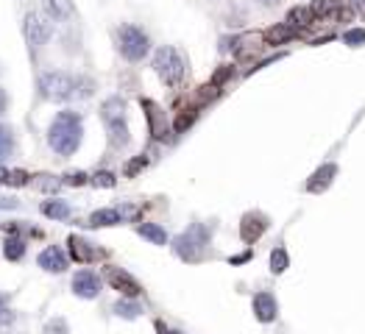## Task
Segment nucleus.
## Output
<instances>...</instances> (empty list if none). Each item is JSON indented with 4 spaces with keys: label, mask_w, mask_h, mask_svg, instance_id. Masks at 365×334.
I'll return each mask as SVG.
<instances>
[{
    "label": "nucleus",
    "mask_w": 365,
    "mask_h": 334,
    "mask_svg": "<svg viewBox=\"0 0 365 334\" xmlns=\"http://www.w3.org/2000/svg\"><path fill=\"white\" fill-rule=\"evenodd\" d=\"M81 137H84V123L70 109L59 112L56 120L48 128V145L59 156H73L78 151V145H81Z\"/></svg>",
    "instance_id": "obj_1"
},
{
    "label": "nucleus",
    "mask_w": 365,
    "mask_h": 334,
    "mask_svg": "<svg viewBox=\"0 0 365 334\" xmlns=\"http://www.w3.org/2000/svg\"><path fill=\"white\" fill-rule=\"evenodd\" d=\"M101 117L106 123V131H109V142L115 148H126L132 134H129V123H126V103L123 98H109L103 100L101 106Z\"/></svg>",
    "instance_id": "obj_2"
},
{
    "label": "nucleus",
    "mask_w": 365,
    "mask_h": 334,
    "mask_svg": "<svg viewBox=\"0 0 365 334\" xmlns=\"http://www.w3.org/2000/svg\"><path fill=\"white\" fill-rule=\"evenodd\" d=\"M78 81L70 73L65 70H51V73H42L39 81H37V89H39V98L45 100H70V98H78Z\"/></svg>",
    "instance_id": "obj_3"
},
{
    "label": "nucleus",
    "mask_w": 365,
    "mask_h": 334,
    "mask_svg": "<svg viewBox=\"0 0 365 334\" xmlns=\"http://www.w3.org/2000/svg\"><path fill=\"white\" fill-rule=\"evenodd\" d=\"M210 237H212V232H210L204 223H193L184 234L176 237L173 250H176V256L184 259V262H198V259H204V253H207Z\"/></svg>",
    "instance_id": "obj_4"
},
{
    "label": "nucleus",
    "mask_w": 365,
    "mask_h": 334,
    "mask_svg": "<svg viewBox=\"0 0 365 334\" xmlns=\"http://www.w3.org/2000/svg\"><path fill=\"white\" fill-rule=\"evenodd\" d=\"M153 70L156 76L162 79L165 86H179L187 76V65L181 59V53L170 45H162L156 53H153Z\"/></svg>",
    "instance_id": "obj_5"
},
{
    "label": "nucleus",
    "mask_w": 365,
    "mask_h": 334,
    "mask_svg": "<svg viewBox=\"0 0 365 334\" xmlns=\"http://www.w3.org/2000/svg\"><path fill=\"white\" fill-rule=\"evenodd\" d=\"M117 51L126 62H143L151 51V39L140 25H120L117 28Z\"/></svg>",
    "instance_id": "obj_6"
},
{
    "label": "nucleus",
    "mask_w": 365,
    "mask_h": 334,
    "mask_svg": "<svg viewBox=\"0 0 365 334\" xmlns=\"http://www.w3.org/2000/svg\"><path fill=\"white\" fill-rule=\"evenodd\" d=\"M51 34H53V22H51L48 17H42L39 11H28V14H25L23 36H25V45H28V53H31V56H37L39 48L48 45Z\"/></svg>",
    "instance_id": "obj_7"
},
{
    "label": "nucleus",
    "mask_w": 365,
    "mask_h": 334,
    "mask_svg": "<svg viewBox=\"0 0 365 334\" xmlns=\"http://www.w3.org/2000/svg\"><path fill=\"white\" fill-rule=\"evenodd\" d=\"M103 276H106V281H109V287L112 290H117L120 295H126V298H137L140 293H143V287H140V281L132 276V273H126L123 267H115V265H106V270H103Z\"/></svg>",
    "instance_id": "obj_8"
},
{
    "label": "nucleus",
    "mask_w": 365,
    "mask_h": 334,
    "mask_svg": "<svg viewBox=\"0 0 365 334\" xmlns=\"http://www.w3.org/2000/svg\"><path fill=\"white\" fill-rule=\"evenodd\" d=\"M137 209L134 206H106V209H98L89 215V226L92 229H101V226H117L129 218H134Z\"/></svg>",
    "instance_id": "obj_9"
},
{
    "label": "nucleus",
    "mask_w": 365,
    "mask_h": 334,
    "mask_svg": "<svg viewBox=\"0 0 365 334\" xmlns=\"http://www.w3.org/2000/svg\"><path fill=\"white\" fill-rule=\"evenodd\" d=\"M73 293L78 298H87V301H92V298H98L101 295V279H98V273H92V270H78L73 276Z\"/></svg>",
    "instance_id": "obj_10"
},
{
    "label": "nucleus",
    "mask_w": 365,
    "mask_h": 334,
    "mask_svg": "<svg viewBox=\"0 0 365 334\" xmlns=\"http://www.w3.org/2000/svg\"><path fill=\"white\" fill-rule=\"evenodd\" d=\"M265 229H268V218L262 212H248L240 220V237H243V243H257L265 234Z\"/></svg>",
    "instance_id": "obj_11"
},
{
    "label": "nucleus",
    "mask_w": 365,
    "mask_h": 334,
    "mask_svg": "<svg viewBox=\"0 0 365 334\" xmlns=\"http://www.w3.org/2000/svg\"><path fill=\"white\" fill-rule=\"evenodd\" d=\"M37 265L42 270H48V273H65L68 270V256H65V250L59 246H48L37 256Z\"/></svg>",
    "instance_id": "obj_12"
},
{
    "label": "nucleus",
    "mask_w": 365,
    "mask_h": 334,
    "mask_svg": "<svg viewBox=\"0 0 365 334\" xmlns=\"http://www.w3.org/2000/svg\"><path fill=\"white\" fill-rule=\"evenodd\" d=\"M254 315H257V321H262V323L276 321V315H279L276 298H274L271 293H257V295H254Z\"/></svg>",
    "instance_id": "obj_13"
},
{
    "label": "nucleus",
    "mask_w": 365,
    "mask_h": 334,
    "mask_svg": "<svg viewBox=\"0 0 365 334\" xmlns=\"http://www.w3.org/2000/svg\"><path fill=\"white\" fill-rule=\"evenodd\" d=\"M143 103V109H146V117H148V126H151V134L156 137V140H162L165 134H167V123H165V112L153 103V100H148V98H143L140 100Z\"/></svg>",
    "instance_id": "obj_14"
},
{
    "label": "nucleus",
    "mask_w": 365,
    "mask_h": 334,
    "mask_svg": "<svg viewBox=\"0 0 365 334\" xmlns=\"http://www.w3.org/2000/svg\"><path fill=\"white\" fill-rule=\"evenodd\" d=\"M335 175H338V165H332V162H329V165L318 167V170L312 173V178L307 181V189L318 195V192H324V189L332 184V178H335Z\"/></svg>",
    "instance_id": "obj_15"
},
{
    "label": "nucleus",
    "mask_w": 365,
    "mask_h": 334,
    "mask_svg": "<svg viewBox=\"0 0 365 334\" xmlns=\"http://www.w3.org/2000/svg\"><path fill=\"white\" fill-rule=\"evenodd\" d=\"M68 243H70V246H68V248H70V256H73L75 262H81V265H84V262H92V259H98V256H101V250H95L92 248V243L81 240L78 234H73Z\"/></svg>",
    "instance_id": "obj_16"
},
{
    "label": "nucleus",
    "mask_w": 365,
    "mask_h": 334,
    "mask_svg": "<svg viewBox=\"0 0 365 334\" xmlns=\"http://www.w3.org/2000/svg\"><path fill=\"white\" fill-rule=\"evenodd\" d=\"M295 34H298V28H293L290 22H279V25H271V28L262 34V39H265L268 45H285V42H290Z\"/></svg>",
    "instance_id": "obj_17"
},
{
    "label": "nucleus",
    "mask_w": 365,
    "mask_h": 334,
    "mask_svg": "<svg viewBox=\"0 0 365 334\" xmlns=\"http://www.w3.org/2000/svg\"><path fill=\"white\" fill-rule=\"evenodd\" d=\"M45 11L53 20H70L75 14L73 0H45Z\"/></svg>",
    "instance_id": "obj_18"
},
{
    "label": "nucleus",
    "mask_w": 365,
    "mask_h": 334,
    "mask_svg": "<svg viewBox=\"0 0 365 334\" xmlns=\"http://www.w3.org/2000/svg\"><path fill=\"white\" fill-rule=\"evenodd\" d=\"M312 14L315 17H340L343 14V0H312Z\"/></svg>",
    "instance_id": "obj_19"
},
{
    "label": "nucleus",
    "mask_w": 365,
    "mask_h": 334,
    "mask_svg": "<svg viewBox=\"0 0 365 334\" xmlns=\"http://www.w3.org/2000/svg\"><path fill=\"white\" fill-rule=\"evenodd\" d=\"M285 22H290L293 28H309L312 22H315V14H312V8L309 6H295L288 11V20Z\"/></svg>",
    "instance_id": "obj_20"
},
{
    "label": "nucleus",
    "mask_w": 365,
    "mask_h": 334,
    "mask_svg": "<svg viewBox=\"0 0 365 334\" xmlns=\"http://www.w3.org/2000/svg\"><path fill=\"white\" fill-rule=\"evenodd\" d=\"M140 237H146L148 243H153V246H165L167 243V232L159 226V223H140Z\"/></svg>",
    "instance_id": "obj_21"
},
{
    "label": "nucleus",
    "mask_w": 365,
    "mask_h": 334,
    "mask_svg": "<svg viewBox=\"0 0 365 334\" xmlns=\"http://www.w3.org/2000/svg\"><path fill=\"white\" fill-rule=\"evenodd\" d=\"M39 209H42V215L51 218V220H68V218H70V206H68L65 201H45Z\"/></svg>",
    "instance_id": "obj_22"
},
{
    "label": "nucleus",
    "mask_w": 365,
    "mask_h": 334,
    "mask_svg": "<svg viewBox=\"0 0 365 334\" xmlns=\"http://www.w3.org/2000/svg\"><path fill=\"white\" fill-rule=\"evenodd\" d=\"M115 315H117V318H126V321H134V318L143 315V307H140L137 301H132V298H120V301L115 304Z\"/></svg>",
    "instance_id": "obj_23"
},
{
    "label": "nucleus",
    "mask_w": 365,
    "mask_h": 334,
    "mask_svg": "<svg viewBox=\"0 0 365 334\" xmlns=\"http://www.w3.org/2000/svg\"><path fill=\"white\" fill-rule=\"evenodd\" d=\"M3 256H6L8 262H20V259L25 256V243H23L20 237H6V240H3Z\"/></svg>",
    "instance_id": "obj_24"
},
{
    "label": "nucleus",
    "mask_w": 365,
    "mask_h": 334,
    "mask_svg": "<svg viewBox=\"0 0 365 334\" xmlns=\"http://www.w3.org/2000/svg\"><path fill=\"white\" fill-rule=\"evenodd\" d=\"M290 267V256H288V250L282 248V246H276V248L271 250V270L274 273H285Z\"/></svg>",
    "instance_id": "obj_25"
},
{
    "label": "nucleus",
    "mask_w": 365,
    "mask_h": 334,
    "mask_svg": "<svg viewBox=\"0 0 365 334\" xmlns=\"http://www.w3.org/2000/svg\"><path fill=\"white\" fill-rule=\"evenodd\" d=\"M11 151H14V131H11L8 126H3V123H0V162H3V159H8V156H11Z\"/></svg>",
    "instance_id": "obj_26"
},
{
    "label": "nucleus",
    "mask_w": 365,
    "mask_h": 334,
    "mask_svg": "<svg viewBox=\"0 0 365 334\" xmlns=\"http://www.w3.org/2000/svg\"><path fill=\"white\" fill-rule=\"evenodd\" d=\"M196 117H198V109H184L179 117H176V123H173V128H176V134H181V131H187L193 123H196Z\"/></svg>",
    "instance_id": "obj_27"
},
{
    "label": "nucleus",
    "mask_w": 365,
    "mask_h": 334,
    "mask_svg": "<svg viewBox=\"0 0 365 334\" xmlns=\"http://www.w3.org/2000/svg\"><path fill=\"white\" fill-rule=\"evenodd\" d=\"M343 45H349V48L365 45V28H349V31L343 34Z\"/></svg>",
    "instance_id": "obj_28"
},
{
    "label": "nucleus",
    "mask_w": 365,
    "mask_h": 334,
    "mask_svg": "<svg viewBox=\"0 0 365 334\" xmlns=\"http://www.w3.org/2000/svg\"><path fill=\"white\" fill-rule=\"evenodd\" d=\"M92 184H95V187H115V175H112L109 170H98V173L92 175Z\"/></svg>",
    "instance_id": "obj_29"
},
{
    "label": "nucleus",
    "mask_w": 365,
    "mask_h": 334,
    "mask_svg": "<svg viewBox=\"0 0 365 334\" xmlns=\"http://www.w3.org/2000/svg\"><path fill=\"white\" fill-rule=\"evenodd\" d=\"M62 184H65V178H56V175H39V189L53 192V189H59Z\"/></svg>",
    "instance_id": "obj_30"
},
{
    "label": "nucleus",
    "mask_w": 365,
    "mask_h": 334,
    "mask_svg": "<svg viewBox=\"0 0 365 334\" xmlns=\"http://www.w3.org/2000/svg\"><path fill=\"white\" fill-rule=\"evenodd\" d=\"M28 181H31V175H28L25 170H11V173H8V184H11V187H25Z\"/></svg>",
    "instance_id": "obj_31"
},
{
    "label": "nucleus",
    "mask_w": 365,
    "mask_h": 334,
    "mask_svg": "<svg viewBox=\"0 0 365 334\" xmlns=\"http://www.w3.org/2000/svg\"><path fill=\"white\" fill-rule=\"evenodd\" d=\"M87 181H92V175H87V173H68L65 175V184H70V187H84Z\"/></svg>",
    "instance_id": "obj_32"
},
{
    "label": "nucleus",
    "mask_w": 365,
    "mask_h": 334,
    "mask_svg": "<svg viewBox=\"0 0 365 334\" xmlns=\"http://www.w3.org/2000/svg\"><path fill=\"white\" fill-rule=\"evenodd\" d=\"M45 334H68V321L65 318H56L45 326Z\"/></svg>",
    "instance_id": "obj_33"
},
{
    "label": "nucleus",
    "mask_w": 365,
    "mask_h": 334,
    "mask_svg": "<svg viewBox=\"0 0 365 334\" xmlns=\"http://www.w3.org/2000/svg\"><path fill=\"white\" fill-rule=\"evenodd\" d=\"M146 165H148L146 156H137L134 162H129V165H126V175H129V178H134V175H137V173H140Z\"/></svg>",
    "instance_id": "obj_34"
},
{
    "label": "nucleus",
    "mask_w": 365,
    "mask_h": 334,
    "mask_svg": "<svg viewBox=\"0 0 365 334\" xmlns=\"http://www.w3.org/2000/svg\"><path fill=\"white\" fill-rule=\"evenodd\" d=\"M14 321H17V315H14L8 307H3V309H0V329H8Z\"/></svg>",
    "instance_id": "obj_35"
},
{
    "label": "nucleus",
    "mask_w": 365,
    "mask_h": 334,
    "mask_svg": "<svg viewBox=\"0 0 365 334\" xmlns=\"http://www.w3.org/2000/svg\"><path fill=\"white\" fill-rule=\"evenodd\" d=\"M231 73H234V67H229V65H226V67H223V70H218V73H215V79H212V84H215V86H218V84H223V81H226V79H229V76H231Z\"/></svg>",
    "instance_id": "obj_36"
},
{
    "label": "nucleus",
    "mask_w": 365,
    "mask_h": 334,
    "mask_svg": "<svg viewBox=\"0 0 365 334\" xmlns=\"http://www.w3.org/2000/svg\"><path fill=\"white\" fill-rule=\"evenodd\" d=\"M6 109H8V95H6V89L0 86V117L6 114Z\"/></svg>",
    "instance_id": "obj_37"
},
{
    "label": "nucleus",
    "mask_w": 365,
    "mask_h": 334,
    "mask_svg": "<svg viewBox=\"0 0 365 334\" xmlns=\"http://www.w3.org/2000/svg\"><path fill=\"white\" fill-rule=\"evenodd\" d=\"M248 256H251L248 250H245V253H240V256H231V265H240V262H248Z\"/></svg>",
    "instance_id": "obj_38"
},
{
    "label": "nucleus",
    "mask_w": 365,
    "mask_h": 334,
    "mask_svg": "<svg viewBox=\"0 0 365 334\" xmlns=\"http://www.w3.org/2000/svg\"><path fill=\"white\" fill-rule=\"evenodd\" d=\"M17 203L11 201V198H0V209H14Z\"/></svg>",
    "instance_id": "obj_39"
},
{
    "label": "nucleus",
    "mask_w": 365,
    "mask_h": 334,
    "mask_svg": "<svg viewBox=\"0 0 365 334\" xmlns=\"http://www.w3.org/2000/svg\"><path fill=\"white\" fill-rule=\"evenodd\" d=\"M0 184H8V170L0 167Z\"/></svg>",
    "instance_id": "obj_40"
},
{
    "label": "nucleus",
    "mask_w": 365,
    "mask_h": 334,
    "mask_svg": "<svg viewBox=\"0 0 365 334\" xmlns=\"http://www.w3.org/2000/svg\"><path fill=\"white\" fill-rule=\"evenodd\" d=\"M156 329H159V334H179V332H170V329H165V323H156Z\"/></svg>",
    "instance_id": "obj_41"
},
{
    "label": "nucleus",
    "mask_w": 365,
    "mask_h": 334,
    "mask_svg": "<svg viewBox=\"0 0 365 334\" xmlns=\"http://www.w3.org/2000/svg\"><path fill=\"white\" fill-rule=\"evenodd\" d=\"M8 304V293H0V309Z\"/></svg>",
    "instance_id": "obj_42"
},
{
    "label": "nucleus",
    "mask_w": 365,
    "mask_h": 334,
    "mask_svg": "<svg viewBox=\"0 0 365 334\" xmlns=\"http://www.w3.org/2000/svg\"><path fill=\"white\" fill-rule=\"evenodd\" d=\"M262 6H274V3H279V0H260Z\"/></svg>",
    "instance_id": "obj_43"
}]
</instances>
